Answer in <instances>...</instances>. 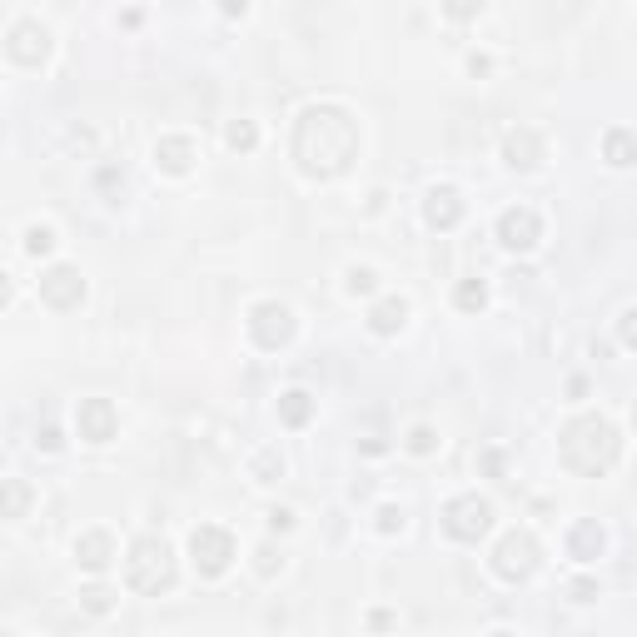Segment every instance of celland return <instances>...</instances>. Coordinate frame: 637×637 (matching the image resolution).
I'll list each match as a JSON object with an SVG mask.
<instances>
[{"label":"cell","mask_w":637,"mask_h":637,"mask_svg":"<svg viewBox=\"0 0 637 637\" xmlns=\"http://www.w3.org/2000/svg\"><path fill=\"white\" fill-rule=\"evenodd\" d=\"M359 155V120L344 105H309L294 125V165L309 179H334Z\"/></svg>","instance_id":"6da1fadb"},{"label":"cell","mask_w":637,"mask_h":637,"mask_svg":"<svg viewBox=\"0 0 637 637\" xmlns=\"http://www.w3.org/2000/svg\"><path fill=\"white\" fill-rule=\"evenodd\" d=\"M622 439L602 413H588V419H572L568 429L558 433V459L562 469H572L578 478H602L618 463Z\"/></svg>","instance_id":"7a4b0ae2"},{"label":"cell","mask_w":637,"mask_h":637,"mask_svg":"<svg viewBox=\"0 0 637 637\" xmlns=\"http://www.w3.org/2000/svg\"><path fill=\"white\" fill-rule=\"evenodd\" d=\"M125 582L145 598H159V592L175 588V548L165 538H135L130 558H125Z\"/></svg>","instance_id":"3957f363"},{"label":"cell","mask_w":637,"mask_h":637,"mask_svg":"<svg viewBox=\"0 0 637 637\" xmlns=\"http://www.w3.org/2000/svg\"><path fill=\"white\" fill-rule=\"evenodd\" d=\"M493 528V503L478 493H459L443 503V533L459 538V543H478V538Z\"/></svg>","instance_id":"277c9868"},{"label":"cell","mask_w":637,"mask_h":637,"mask_svg":"<svg viewBox=\"0 0 637 637\" xmlns=\"http://www.w3.org/2000/svg\"><path fill=\"white\" fill-rule=\"evenodd\" d=\"M189 558H195L199 578H219V572H229V562H235V533H229V528H215V523H199L195 533H189Z\"/></svg>","instance_id":"5b68a950"},{"label":"cell","mask_w":637,"mask_h":637,"mask_svg":"<svg viewBox=\"0 0 637 637\" xmlns=\"http://www.w3.org/2000/svg\"><path fill=\"white\" fill-rule=\"evenodd\" d=\"M493 572H498L503 582L533 578V572H538V538L528 533V528H513V533H503V538H498V548H493Z\"/></svg>","instance_id":"8992f818"},{"label":"cell","mask_w":637,"mask_h":637,"mask_svg":"<svg viewBox=\"0 0 637 637\" xmlns=\"http://www.w3.org/2000/svg\"><path fill=\"white\" fill-rule=\"evenodd\" d=\"M538 239H543V219H538V209L518 205V209H503V215H498V244H503V249L528 254Z\"/></svg>","instance_id":"52a82bcc"},{"label":"cell","mask_w":637,"mask_h":637,"mask_svg":"<svg viewBox=\"0 0 637 637\" xmlns=\"http://www.w3.org/2000/svg\"><path fill=\"white\" fill-rule=\"evenodd\" d=\"M40 299L50 304V309H76L85 299V279L76 264H56V269L40 274Z\"/></svg>","instance_id":"ba28073f"},{"label":"cell","mask_w":637,"mask_h":637,"mask_svg":"<svg viewBox=\"0 0 637 637\" xmlns=\"http://www.w3.org/2000/svg\"><path fill=\"white\" fill-rule=\"evenodd\" d=\"M76 429L85 443H110L120 433V413H115L110 399H85L76 409Z\"/></svg>","instance_id":"9c48e42d"},{"label":"cell","mask_w":637,"mask_h":637,"mask_svg":"<svg viewBox=\"0 0 637 637\" xmlns=\"http://www.w3.org/2000/svg\"><path fill=\"white\" fill-rule=\"evenodd\" d=\"M249 329H254V339H259L264 349H279V344H289V339H294V314L284 309V304L264 299V304H254Z\"/></svg>","instance_id":"30bf717a"},{"label":"cell","mask_w":637,"mask_h":637,"mask_svg":"<svg viewBox=\"0 0 637 637\" xmlns=\"http://www.w3.org/2000/svg\"><path fill=\"white\" fill-rule=\"evenodd\" d=\"M5 50H10V60H15V66H40V60L50 56V30L35 25V20H20V25H10Z\"/></svg>","instance_id":"8fae6325"},{"label":"cell","mask_w":637,"mask_h":637,"mask_svg":"<svg viewBox=\"0 0 637 637\" xmlns=\"http://www.w3.org/2000/svg\"><path fill=\"white\" fill-rule=\"evenodd\" d=\"M76 562L85 572H105L115 562V538L105 533V528H85L76 538Z\"/></svg>","instance_id":"7c38bea8"},{"label":"cell","mask_w":637,"mask_h":637,"mask_svg":"<svg viewBox=\"0 0 637 637\" xmlns=\"http://www.w3.org/2000/svg\"><path fill=\"white\" fill-rule=\"evenodd\" d=\"M423 219H429L433 229H453L463 219V195H459V189H449V185L429 189V199H423Z\"/></svg>","instance_id":"4fadbf2b"},{"label":"cell","mask_w":637,"mask_h":637,"mask_svg":"<svg viewBox=\"0 0 637 637\" xmlns=\"http://www.w3.org/2000/svg\"><path fill=\"white\" fill-rule=\"evenodd\" d=\"M155 165L165 169V175H189V165H195V140H189V135H159Z\"/></svg>","instance_id":"5bb4252c"},{"label":"cell","mask_w":637,"mask_h":637,"mask_svg":"<svg viewBox=\"0 0 637 637\" xmlns=\"http://www.w3.org/2000/svg\"><path fill=\"white\" fill-rule=\"evenodd\" d=\"M503 159L513 169H538V165H543V135L528 130V125H523V130H513L503 140Z\"/></svg>","instance_id":"9a60e30c"},{"label":"cell","mask_w":637,"mask_h":637,"mask_svg":"<svg viewBox=\"0 0 637 637\" xmlns=\"http://www.w3.org/2000/svg\"><path fill=\"white\" fill-rule=\"evenodd\" d=\"M403 324H409V304H403L399 294H394V299H379L374 309H369V329H374V334H384V339L399 334Z\"/></svg>","instance_id":"2e32d148"},{"label":"cell","mask_w":637,"mask_h":637,"mask_svg":"<svg viewBox=\"0 0 637 637\" xmlns=\"http://www.w3.org/2000/svg\"><path fill=\"white\" fill-rule=\"evenodd\" d=\"M602 553V528L598 523H572V533H568V558H578V562H592Z\"/></svg>","instance_id":"e0dca14e"},{"label":"cell","mask_w":637,"mask_h":637,"mask_svg":"<svg viewBox=\"0 0 637 637\" xmlns=\"http://www.w3.org/2000/svg\"><path fill=\"white\" fill-rule=\"evenodd\" d=\"M279 419L289 423V429H304V423L314 419V399L304 394V389H289V394L279 399Z\"/></svg>","instance_id":"ac0fdd59"},{"label":"cell","mask_w":637,"mask_h":637,"mask_svg":"<svg viewBox=\"0 0 637 637\" xmlns=\"http://www.w3.org/2000/svg\"><path fill=\"white\" fill-rule=\"evenodd\" d=\"M602 159H608V165H632V159H637V140H632V135L628 130H608V135H602Z\"/></svg>","instance_id":"d6986e66"},{"label":"cell","mask_w":637,"mask_h":637,"mask_svg":"<svg viewBox=\"0 0 637 637\" xmlns=\"http://www.w3.org/2000/svg\"><path fill=\"white\" fill-rule=\"evenodd\" d=\"M453 304H459L463 314H478L488 304V289H483V279H463L459 289H453Z\"/></svg>","instance_id":"ffe728a7"},{"label":"cell","mask_w":637,"mask_h":637,"mask_svg":"<svg viewBox=\"0 0 637 637\" xmlns=\"http://www.w3.org/2000/svg\"><path fill=\"white\" fill-rule=\"evenodd\" d=\"M25 503H30L25 483H15V478H10V483H5V518H25Z\"/></svg>","instance_id":"44dd1931"},{"label":"cell","mask_w":637,"mask_h":637,"mask_svg":"<svg viewBox=\"0 0 637 637\" xmlns=\"http://www.w3.org/2000/svg\"><path fill=\"white\" fill-rule=\"evenodd\" d=\"M80 608H85V612H110V608H115V592H110V588H85V592H80Z\"/></svg>","instance_id":"7402d4cb"},{"label":"cell","mask_w":637,"mask_h":637,"mask_svg":"<svg viewBox=\"0 0 637 637\" xmlns=\"http://www.w3.org/2000/svg\"><path fill=\"white\" fill-rule=\"evenodd\" d=\"M433 449H439V433L433 429H423V423L409 429V453H433Z\"/></svg>","instance_id":"603a6c76"},{"label":"cell","mask_w":637,"mask_h":637,"mask_svg":"<svg viewBox=\"0 0 637 637\" xmlns=\"http://www.w3.org/2000/svg\"><path fill=\"white\" fill-rule=\"evenodd\" d=\"M50 249H56V235H50L46 225H35V229L25 235V254H50Z\"/></svg>","instance_id":"cb8c5ba5"},{"label":"cell","mask_w":637,"mask_h":637,"mask_svg":"<svg viewBox=\"0 0 637 637\" xmlns=\"http://www.w3.org/2000/svg\"><path fill=\"white\" fill-rule=\"evenodd\" d=\"M225 140H229V150H254V140H259V135H254V125H229V135H225Z\"/></svg>","instance_id":"d4e9b609"},{"label":"cell","mask_w":637,"mask_h":637,"mask_svg":"<svg viewBox=\"0 0 637 637\" xmlns=\"http://www.w3.org/2000/svg\"><path fill=\"white\" fill-rule=\"evenodd\" d=\"M483 10V0H443V15L449 20H473Z\"/></svg>","instance_id":"484cf974"},{"label":"cell","mask_w":637,"mask_h":637,"mask_svg":"<svg viewBox=\"0 0 637 637\" xmlns=\"http://www.w3.org/2000/svg\"><path fill=\"white\" fill-rule=\"evenodd\" d=\"M374 269H359V264L349 269V294H374Z\"/></svg>","instance_id":"4316f807"},{"label":"cell","mask_w":637,"mask_h":637,"mask_svg":"<svg viewBox=\"0 0 637 637\" xmlns=\"http://www.w3.org/2000/svg\"><path fill=\"white\" fill-rule=\"evenodd\" d=\"M379 533H403V508H394V503L379 508Z\"/></svg>","instance_id":"83f0119b"},{"label":"cell","mask_w":637,"mask_h":637,"mask_svg":"<svg viewBox=\"0 0 637 637\" xmlns=\"http://www.w3.org/2000/svg\"><path fill=\"white\" fill-rule=\"evenodd\" d=\"M254 473H259V483H274V473H284V459H274V453H264V459L254 463Z\"/></svg>","instance_id":"f1b7e54d"},{"label":"cell","mask_w":637,"mask_h":637,"mask_svg":"<svg viewBox=\"0 0 637 637\" xmlns=\"http://www.w3.org/2000/svg\"><path fill=\"white\" fill-rule=\"evenodd\" d=\"M254 558H259V562H254V568H259L264 578H274V572H279V562H284V558H274V548H259V553H254Z\"/></svg>","instance_id":"f546056e"},{"label":"cell","mask_w":637,"mask_h":637,"mask_svg":"<svg viewBox=\"0 0 637 637\" xmlns=\"http://www.w3.org/2000/svg\"><path fill=\"white\" fill-rule=\"evenodd\" d=\"M618 334H622V344H628V349H637V309H628V314H622Z\"/></svg>","instance_id":"4dcf8cb0"},{"label":"cell","mask_w":637,"mask_h":637,"mask_svg":"<svg viewBox=\"0 0 637 637\" xmlns=\"http://www.w3.org/2000/svg\"><path fill=\"white\" fill-rule=\"evenodd\" d=\"M269 528H274V533H289L294 513H289V508H269Z\"/></svg>","instance_id":"1f68e13d"},{"label":"cell","mask_w":637,"mask_h":637,"mask_svg":"<svg viewBox=\"0 0 637 637\" xmlns=\"http://www.w3.org/2000/svg\"><path fill=\"white\" fill-rule=\"evenodd\" d=\"M592 592H598L592 582H572V602H592Z\"/></svg>","instance_id":"d6a6232c"},{"label":"cell","mask_w":637,"mask_h":637,"mask_svg":"<svg viewBox=\"0 0 637 637\" xmlns=\"http://www.w3.org/2000/svg\"><path fill=\"white\" fill-rule=\"evenodd\" d=\"M40 449L56 453V449H60V433H56V429H40Z\"/></svg>","instance_id":"836d02e7"},{"label":"cell","mask_w":637,"mask_h":637,"mask_svg":"<svg viewBox=\"0 0 637 637\" xmlns=\"http://www.w3.org/2000/svg\"><path fill=\"white\" fill-rule=\"evenodd\" d=\"M244 10H249L244 0H225V15H244Z\"/></svg>","instance_id":"e575fe53"},{"label":"cell","mask_w":637,"mask_h":637,"mask_svg":"<svg viewBox=\"0 0 637 637\" xmlns=\"http://www.w3.org/2000/svg\"><path fill=\"white\" fill-rule=\"evenodd\" d=\"M632 423H637V403H632Z\"/></svg>","instance_id":"d590c367"}]
</instances>
